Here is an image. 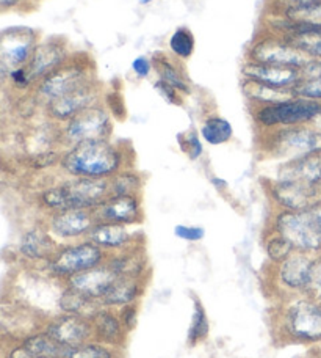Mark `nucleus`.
Instances as JSON below:
<instances>
[{"label":"nucleus","mask_w":321,"mask_h":358,"mask_svg":"<svg viewBox=\"0 0 321 358\" xmlns=\"http://www.w3.org/2000/svg\"><path fill=\"white\" fill-rule=\"evenodd\" d=\"M126 150L112 140L83 142L63 152L60 167L69 178L110 179L127 169Z\"/></svg>","instance_id":"nucleus-1"},{"label":"nucleus","mask_w":321,"mask_h":358,"mask_svg":"<svg viewBox=\"0 0 321 358\" xmlns=\"http://www.w3.org/2000/svg\"><path fill=\"white\" fill-rule=\"evenodd\" d=\"M108 196H110L108 179L69 178L68 181L44 190L41 201L52 213L66 209L93 210Z\"/></svg>","instance_id":"nucleus-2"},{"label":"nucleus","mask_w":321,"mask_h":358,"mask_svg":"<svg viewBox=\"0 0 321 358\" xmlns=\"http://www.w3.org/2000/svg\"><path fill=\"white\" fill-rule=\"evenodd\" d=\"M262 148L269 157L281 162L321 156V132L306 126L281 127L268 131Z\"/></svg>","instance_id":"nucleus-3"},{"label":"nucleus","mask_w":321,"mask_h":358,"mask_svg":"<svg viewBox=\"0 0 321 358\" xmlns=\"http://www.w3.org/2000/svg\"><path fill=\"white\" fill-rule=\"evenodd\" d=\"M94 82H98L94 62L87 54H75L57 71L40 80L38 92L49 102Z\"/></svg>","instance_id":"nucleus-4"},{"label":"nucleus","mask_w":321,"mask_h":358,"mask_svg":"<svg viewBox=\"0 0 321 358\" xmlns=\"http://www.w3.org/2000/svg\"><path fill=\"white\" fill-rule=\"evenodd\" d=\"M271 229L290 242L294 252H321V227L311 209L301 213L279 209L273 217Z\"/></svg>","instance_id":"nucleus-5"},{"label":"nucleus","mask_w":321,"mask_h":358,"mask_svg":"<svg viewBox=\"0 0 321 358\" xmlns=\"http://www.w3.org/2000/svg\"><path fill=\"white\" fill-rule=\"evenodd\" d=\"M107 258L108 253L100 247L93 244L91 241L82 239L60 245L46 266L52 277L66 281L74 275L104 264Z\"/></svg>","instance_id":"nucleus-6"},{"label":"nucleus","mask_w":321,"mask_h":358,"mask_svg":"<svg viewBox=\"0 0 321 358\" xmlns=\"http://www.w3.org/2000/svg\"><path fill=\"white\" fill-rule=\"evenodd\" d=\"M321 112V102L304 99L294 96L292 99L278 102V104L259 106L254 108L255 124L265 131L281 129V127L304 126Z\"/></svg>","instance_id":"nucleus-7"},{"label":"nucleus","mask_w":321,"mask_h":358,"mask_svg":"<svg viewBox=\"0 0 321 358\" xmlns=\"http://www.w3.org/2000/svg\"><path fill=\"white\" fill-rule=\"evenodd\" d=\"M279 330L299 343L321 341V302L311 297L293 300L279 317Z\"/></svg>","instance_id":"nucleus-8"},{"label":"nucleus","mask_w":321,"mask_h":358,"mask_svg":"<svg viewBox=\"0 0 321 358\" xmlns=\"http://www.w3.org/2000/svg\"><path fill=\"white\" fill-rule=\"evenodd\" d=\"M246 60L263 63V65L299 69L312 59L304 52H301L298 48H294L284 36L273 34V31L265 29L262 35L255 36L253 43L249 44Z\"/></svg>","instance_id":"nucleus-9"},{"label":"nucleus","mask_w":321,"mask_h":358,"mask_svg":"<svg viewBox=\"0 0 321 358\" xmlns=\"http://www.w3.org/2000/svg\"><path fill=\"white\" fill-rule=\"evenodd\" d=\"M113 127L112 112L99 102L64 123L61 136L68 146L83 142L112 140Z\"/></svg>","instance_id":"nucleus-10"},{"label":"nucleus","mask_w":321,"mask_h":358,"mask_svg":"<svg viewBox=\"0 0 321 358\" xmlns=\"http://www.w3.org/2000/svg\"><path fill=\"white\" fill-rule=\"evenodd\" d=\"M267 192L271 201L282 210H309L321 203V190L317 185L298 181H279L271 179L267 182Z\"/></svg>","instance_id":"nucleus-11"},{"label":"nucleus","mask_w":321,"mask_h":358,"mask_svg":"<svg viewBox=\"0 0 321 358\" xmlns=\"http://www.w3.org/2000/svg\"><path fill=\"white\" fill-rule=\"evenodd\" d=\"M96 223L98 220L89 209L57 210L49 219V233L55 241L69 244V242L87 239Z\"/></svg>","instance_id":"nucleus-12"},{"label":"nucleus","mask_w":321,"mask_h":358,"mask_svg":"<svg viewBox=\"0 0 321 358\" xmlns=\"http://www.w3.org/2000/svg\"><path fill=\"white\" fill-rule=\"evenodd\" d=\"M38 46L36 35L30 29H10L0 35V63L11 73L27 66Z\"/></svg>","instance_id":"nucleus-13"},{"label":"nucleus","mask_w":321,"mask_h":358,"mask_svg":"<svg viewBox=\"0 0 321 358\" xmlns=\"http://www.w3.org/2000/svg\"><path fill=\"white\" fill-rule=\"evenodd\" d=\"M315 258L309 253L294 252L285 261L276 266L274 283L279 291L297 294L307 291L311 283L312 267Z\"/></svg>","instance_id":"nucleus-14"},{"label":"nucleus","mask_w":321,"mask_h":358,"mask_svg":"<svg viewBox=\"0 0 321 358\" xmlns=\"http://www.w3.org/2000/svg\"><path fill=\"white\" fill-rule=\"evenodd\" d=\"M98 222L137 227L144 219L140 195H110L93 209Z\"/></svg>","instance_id":"nucleus-15"},{"label":"nucleus","mask_w":321,"mask_h":358,"mask_svg":"<svg viewBox=\"0 0 321 358\" xmlns=\"http://www.w3.org/2000/svg\"><path fill=\"white\" fill-rule=\"evenodd\" d=\"M70 55L73 52L63 38H52V40L38 44L25 69H27L31 82H40L63 66L70 59Z\"/></svg>","instance_id":"nucleus-16"},{"label":"nucleus","mask_w":321,"mask_h":358,"mask_svg":"<svg viewBox=\"0 0 321 358\" xmlns=\"http://www.w3.org/2000/svg\"><path fill=\"white\" fill-rule=\"evenodd\" d=\"M100 98V85L99 82L89 84L87 87H82L75 92H70L60 98L52 99L47 102V113L55 121L60 123H68L77 115L82 113L87 108L93 107L94 104H99Z\"/></svg>","instance_id":"nucleus-17"},{"label":"nucleus","mask_w":321,"mask_h":358,"mask_svg":"<svg viewBox=\"0 0 321 358\" xmlns=\"http://www.w3.org/2000/svg\"><path fill=\"white\" fill-rule=\"evenodd\" d=\"M44 331L68 348L82 346V344L94 340L89 317L73 315V313H61L60 316L47 324Z\"/></svg>","instance_id":"nucleus-18"},{"label":"nucleus","mask_w":321,"mask_h":358,"mask_svg":"<svg viewBox=\"0 0 321 358\" xmlns=\"http://www.w3.org/2000/svg\"><path fill=\"white\" fill-rule=\"evenodd\" d=\"M133 227L118 225V223L98 222L88 234V241L100 247L102 250L110 253H118L127 248L138 247L140 233L133 231Z\"/></svg>","instance_id":"nucleus-19"},{"label":"nucleus","mask_w":321,"mask_h":358,"mask_svg":"<svg viewBox=\"0 0 321 358\" xmlns=\"http://www.w3.org/2000/svg\"><path fill=\"white\" fill-rule=\"evenodd\" d=\"M117 278L118 275L112 271L110 266L104 263L79 275H74V277L64 281V285L70 289L80 292L82 296L93 300V302L100 303L102 297L105 296V292L110 289V286Z\"/></svg>","instance_id":"nucleus-20"},{"label":"nucleus","mask_w":321,"mask_h":358,"mask_svg":"<svg viewBox=\"0 0 321 358\" xmlns=\"http://www.w3.org/2000/svg\"><path fill=\"white\" fill-rule=\"evenodd\" d=\"M241 76L246 80L259 82V84L274 88H293L301 79L299 69L297 68L263 65V63L248 60L243 63Z\"/></svg>","instance_id":"nucleus-21"},{"label":"nucleus","mask_w":321,"mask_h":358,"mask_svg":"<svg viewBox=\"0 0 321 358\" xmlns=\"http://www.w3.org/2000/svg\"><path fill=\"white\" fill-rule=\"evenodd\" d=\"M89 322H91L93 338L96 341L104 343L112 348L121 346L126 341L127 331L121 324L118 313L113 311V308L100 305L98 310L91 313Z\"/></svg>","instance_id":"nucleus-22"},{"label":"nucleus","mask_w":321,"mask_h":358,"mask_svg":"<svg viewBox=\"0 0 321 358\" xmlns=\"http://www.w3.org/2000/svg\"><path fill=\"white\" fill-rule=\"evenodd\" d=\"M274 179L279 181H298L311 185L321 184V156L297 159V161L282 162L276 171Z\"/></svg>","instance_id":"nucleus-23"},{"label":"nucleus","mask_w":321,"mask_h":358,"mask_svg":"<svg viewBox=\"0 0 321 358\" xmlns=\"http://www.w3.org/2000/svg\"><path fill=\"white\" fill-rule=\"evenodd\" d=\"M144 285L146 278L143 277H118L102 297L100 305L108 308H123L126 305H132L143 296Z\"/></svg>","instance_id":"nucleus-24"},{"label":"nucleus","mask_w":321,"mask_h":358,"mask_svg":"<svg viewBox=\"0 0 321 358\" xmlns=\"http://www.w3.org/2000/svg\"><path fill=\"white\" fill-rule=\"evenodd\" d=\"M105 263L118 277H143L147 278V258L144 250L138 247L127 248V250L110 253Z\"/></svg>","instance_id":"nucleus-25"},{"label":"nucleus","mask_w":321,"mask_h":358,"mask_svg":"<svg viewBox=\"0 0 321 358\" xmlns=\"http://www.w3.org/2000/svg\"><path fill=\"white\" fill-rule=\"evenodd\" d=\"M152 65H154V71L157 74V79L163 80L165 84L171 85L172 88H176L181 94H190L191 93V85L188 80V76L185 73V69L179 65V62L174 59L172 60L171 57H168L163 52H157L151 57Z\"/></svg>","instance_id":"nucleus-26"},{"label":"nucleus","mask_w":321,"mask_h":358,"mask_svg":"<svg viewBox=\"0 0 321 358\" xmlns=\"http://www.w3.org/2000/svg\"><path fill=\"white\" fill-rule=\"evenodd\" d=\"M59 244L52 238V234L44 231V229H30L25 233L21 242V252L25 258L33 261H47L54 257V253L59 250Z\"/></svg>","instance_id":"nucleus-27"},{"label":"nucleus","mask_w":321,"mask_h":358,"mask_svg":"<svg viewBox=\"0 0 321 358\" xmlns=\"http://www.w3.org/2000/svg\"><path fill=\"white\" fill-rule=\"evenodd\" d=\"M241 92L255 107L278 104V102L294 98L293 88H274L246 79L241 80Z\"/></svg>","instance_id":"nucleus-28"},{"label":"nucleus","mask_w":321,"mask_h":358,"mask_svg":"<svg viewBox=\"0 0 321 358\" xmlns=\"http://www.w3.org/2000/svg\"><path fill=\"white\" fill-rule=\"evenodd\" d=\"M22 348L35 358H68L70 350V348L54 340L46 331L27 338Z\"/></svg>","instance_id":"nucleus-29"},{"label":"nucleus","mask_w":321,"mask_h":358,"mask_svg":"<svg viewBox=\"0 0 321 358\" xmlns=\"http://www.w3.org/2000/svg\"><path fill=\"white\" fill-rule=\"evenodd\" d=\"M199 136L207 145L220 146L232 140L234 127L230 124V121L221 117V115H210L202 121Z\"/></svg>","instance_id":"nucleus-30"},{"label":"nucleus","mask_w":321,"mask_h":358,"mask_svg":"<svg viewBox=\"0 0 321 358\" xmlns=\"http://www.w3.org/2000/svg\"><path fill=\"white\" fill-rule=\"evenodd\" d=\"M100 303L93 302V300L87 299L82 296L80 292L70 289L66 285H64L63 291L59 296V308L61 313H73V315H80V316H91L94 310H98Z\"/></svg>","instance_id":"nucleus-31"},{"label":"nucleus","mask_w":321,"mask_h":358,"mask_svg":"<svg viewBox=\"0 0 321 358\" xmlns=\"http://www.w3.org/2000/svg\"><path fill=\"white\" fill-rule=\"evenodd\" d=\"M191 300H193V315H191V322L187 334V343L193 348L196 346V344L202 343L204 340H207V336L210 334V322L201 299L193 296Z\"/></svg>","instance_id":"nucleus-32"},{"label":"nucleus","mask_w":321,"mask_h":358,"mask_svg":"<svg viewBox=\"0 0 321 358\" xmlns=\"http://www.w3.org/2000/svg\"><path fill=\"white\" fill-rule=\"evenodd\" d=\"M274 15L293 24L317 25V27H321V0L307 5L294 6V8L274 11Z\"/></svg>","instance_id":"nucleus-33"},{"label":"nucleus","mask_w":321,"mask_h":358,"mask_svg":"<svg viewBox=\"0 0 321 358\" xmlns=\"http://www.w3.org/2000/svg\"><path fill=\"white\" fill-rule=\"evenodd\" d=\"M168 49L174 59L187 62L195 54L196 40L188 27H177L168 40Z\"/></svg>","instance_id":"nucleus-34"},{"label":"nucleus","mask_w":321,"mask_h":358,"mask_svg":"<svg viewBox=\"0 0 321 358\" xmlns=\"http://www.w3.org/2000/svg\"><path fill=\"white\" fill-rule=\"evenodd\" d=\"M110 182V195H140L143 189V178L132 169L123 171L108 179Z\"/></svg>","instance_id":"nucleus-35"},{"label":"nucleus","mask_w":321,"mask_h":358,"mask_svg":"<svg viewBox=\"0 0 321 358\" xmlns=\"http://www.w3.org/2000/svg\"><path fill=\"white\" fill-rule=\"evenodd\" d=\"M263 250H265L269 263L274 266L281 264L282 261H285L290 255L294 253V248L290 242L285 238H282L281 234L273 231V229L271 233L267 236L265 242H263Z\"/></svg>","instance_id":"nucleus-36"},{"label":"nucleus","mask_w":321,"mask_h":358,"mask_svg":"<svg viewBox=\"0 0 321 358\" xmlns=\"http://www.w3.org/2000/svg\"><path fill=\"white\" fill-rule=\"evenodd\" d=\"M68 358H114V352L112 346L91 340L82 346L70 348Z\"/></svg>","instance_id":"nucleus-37"},{"label":"nucleus","mask_w":321,"mask_h":358,"mask_svg":"<svg viewBox=\"0 0 321 358\" xmlns=\"http://www.w3.org/2000/svg\"><path fill=\"white\" fill-rule=\"evenodd\" d=\"M179 142H181V148L190 157V161H197L204 155V140L199 137V134L191 131L187 132L185 136L179 137Z\"/></svg>","instance_id":"nucleus-38"},{"label":"nucleus","mask_w":321,"mask_h":358,"mask_svg":"<svg viewBox=\"0 0 321 358\" xmlns=\"http://www.w3.org/2000/svg\"><path fill=\"white\" fill-rule=\"evenodd\" d=\"M293 93L298 98L321 102V79L320 80H299L293 87Z\"/></svg>","instance_id":"nucleus-39"},{"label":"nucleus","mask_w":321,"mask_h":358,"mask_svg":"<svg viewBox=\"0 0 321 358\" xmlns=\"http://www.w3.org/2000/svg\"><path fill=\"white\" fill-rule=\"evenodd\" d=\"M174 236L181 241L190 242V244H196L205 238V228L199 225H176L174 227Z\"/></svg>","instance_id":"nucleus-40"},{"label":"nucleus","mask_w":321,"mask_h":358,"mask_svg":"<svg viewBox=\"0 0 321 358\" xmlns=\"http://www.w3.org/2000/svg\"><path fill=\"white\" fill-rule=\"evenodd\" d=\"M154 90L158 93L160 98H162L165 102L172 106H182L184 104V94H181L177 92L176 88H172L171 85L165 84L163 80L157 79L154 82Z\"/></svg>","instance_id":"nucleus-41"},{"label":"nucleus","mask_w":321,"mask_h":358,"mask_svg":"<svg viewBox=\"0 0 321 358\" xmlns=\"http://www.w3.org/2000/svg\"><path fill=\"white\" fill-rule=\"evenodd\" d=\"M306 294L311 299L321 302V257L315 258V261H313L311 283H309V287H307Z\"/></svg>","instance_id":"nucleus-42"},{"label":"nucleus","mask_w":321,"mask_h":358,"mask_svg":"<svg viewBox=\"0 0 321 358\" xmlns=\"http://www.w3.org/2000/svg\"><path fill=\"white\" fill-rule=\"evenodd\" d=\"M118 316L121 319V324H123L124 330L127 334H130V331L137 327V322H138V308L137 305L132 303V305H126L123 308H119L118 311Z\"/></svg>","instance_id":"nucleus-43"},{"label":"nucleus","mask_w":321,"mask_h":358,"mask_svg":"<svg viewBox=\"0 0 321 358\" xmlns=\"http://www.w3.org/2000/svg\"><path fill=\"white\" fill-rule=\"evenodd\" d=\"M130 69H132V73L135 74V78L147 79L151 76V73L154 71L152 60L149 59V57H146V55L135 57V59L132 60Z\"/></svg>","instance_id":"nucleus-44"},{"label":"nucleus","mask_w":321,"mask_h":358,"mask_svg":"<svg viewBox=\"0 0 321 358\" xmlns=\"http://www.w3.org/2000/svg\"><path fill=\"white\" fill-rule=\"evenodd\" d=\"M299 80H320L321 79V60H311L303 68H299Z\"/></svg>","instance_id":"nucleus-45"},{"label":"nucleus","mask_w":321,"mask_h":358,"mask_svg":"<svg viewBox=\"0 0 321 358\" xmlns=\"http://www.w3.org/2000/svg\"><path fill=\"white\" fill-rule=\"evenodd\" d=\"M10 78H11L13 82H15V85L21 87V88L31 84V79H30V76L27 73V69H25V66L13 69V71L10 73Z\"/></svg>","instance_id":"nucleus-46"},{"label":"nucleus","mask_w":321,"mask_h":358,"mask_svg":"<svg viewBox=\"0 0 321 358\" xmlns=\"http://www.w3.org/2000/svg\"><path fill=\"white\" fill-rule=\"evenodd\" d=\"M317 2V0H273V11H281L287 8H294V6L307 5Z\"/></svg>","instance_id":"nucleus-47"},{"label":"nucleus","mask_w":321,"mask_h":358,"mask_svg":"<svg viewBox=\"0 0 321 358\" xmlns=\"http://www.w3.org/2000/svg\"><path fill=\"white\" fill-rule=\"evenodd\" d=\"M210 182H211V185H214L216 190H220V192L226 190L229 187V184H227L226 179H223L220 176H211L210 178Z\"/></svg>","instance_id":"nucleus-48"},{"label":"nucleus","mask_w":321,"mask_h":358,"mask_svg":"<svg viewBox=\"0 0 321 358\" xmlns=\"http://www.w3.org/2000/svg\"><path fill=\"white\" fill-rule=\"evenodd\" d=\"M8 76H10V71L2 65V63H0V85L3 84V82L6 80V78H8Z\"/></svg>","instance_id":"nucleus-49"},{"label":"nucleus","mask_w":321,"mask_h":358,"mask_svg":"<svg viewBox=\"0 0 321 358\" xmlns=\"http://www.w3.org/2000/svg\"><path fill=\"white\" fill-rule=\"evenodd\" d=\"M21 0H0V8H10V6L17 5Z\"/></svg>","instance_id":"nucleus-50"},{"label":"nucleus","mask_w":321,"mask_h":358,"mask_svg":"<svg viewBox=\"0 0 321 358\" xmlns=\"http://www.w3.org/2000/svg\"><path fill=\"white\" fill-rule=\"evenodd\" d=\"M311 210H312V214L315 215V219H317V222L320 223V227H321V203L317 204L315 208H312Z\"/></svg>","instance_id":"nucleus-51"},{"label":"nucleus","mask_w":321,"mask_h":358,"mask_svg":"<svg viewBox=\"0 0 321 358\" xmlns=\"http://www.w3.org/2000/svg\"><path fill=\"white\" fill-rule=\"evenodd\" d=\"M311 123L313 124V129H317V131H320L321 132V112L317 115L315 118H313Z\"/></svg>","instance_id":"nucleus-52"},{"label":"nucleus","mask_w":321,"mask_h":358,"mask_svg":"<svg viewBox=\"0 0 321 358\" xmlns=\"http://www.w3.org/2000/svg\"><path fill=\"white\" fill-rule=\"evenodd\" d=\"M152 2H156V0H138V3L141 6H147V5H151Z\"/></svg>","instance_id":"nucleus-53"},{"label":"nucleus","mask_w":321,"mask_h":358,"mask_svg":"<svg viewBox=\"0 0 321 358\" xmlns=\"http://www.w3.org/2000/svg\"><path fill=\"white\" fill-rule=\"evenodd\" d=\"M320 190H321V184H320Z\"/></svg>","instance_id":"nucleus-54"}]
</instances>
